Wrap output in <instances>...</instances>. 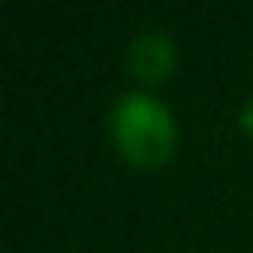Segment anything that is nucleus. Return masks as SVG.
Returning <instances> with one entry per match:
<instances>
[{"label": "nucleus", "instance_id": "nucleus-3", "mask_svg": "<svg viewBox=\"0 0 253 253\" xmlns=\"http://www.w3.org/2000/svg\"><path fill=\"white\" fill-rule=\"evenodd\" d=\"M241 130H245V134H253V99L241 107Z\"/></svg>", "mask_w": 253, "mask_h": 253}, {"label": "nucleus", "instance_id": "nucleus-1", "mask_svg": "<svg viewBox=\"0 0 253 253\" xmlns=\"http://www.w3.org/2000/svg\"><path fill=\"white\" fill-rule=\"evenodd\" d=\"M107 134L115 154L134 170H158L178 154V119L158 91L130 87L107 111Z\"/></svg>", "mask_w": 253, "mask_h": 253}, {"label": "nucleus", "instance_id": "nucleus-2", "mask_svg": "<svg viewBox=\"0 0 253 253\" xmlns=\"http://www.w3.org/2000/svg\"><path fill=\"white\" fill-rule=\"evenodd\" d=\"M174 63H178V43L162 28H142L126 43V67L142 91H154L158 83H166L174 75Z\"/></svg>", "mask_w": 253, "mask_h": 253}]
</instances>
